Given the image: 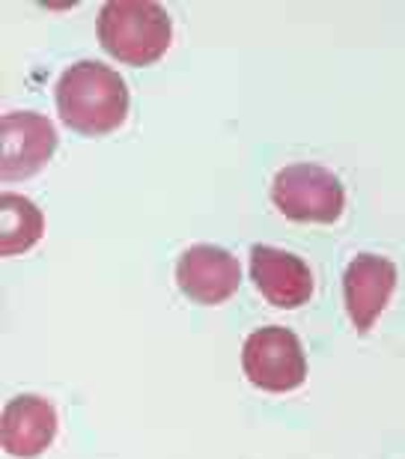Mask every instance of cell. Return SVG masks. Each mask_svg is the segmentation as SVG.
I'll return each instance as SVG.
<instances>
[{
	"mask_svg": "<svg viewBox=\"0 0 405 459\" xmlns=\"http://www.w3.org/2000/svg\"><path fill=\"white\" fill-rule=\"evenodd\" d=\"M60 119L78 134H108L128 114V87L119 72L101 60H81L57 81Z\"/></svg>",
	"mask_w": 405,
	"mask_h": 459,
	"instance_id": "obj_1",
	"label": "cell"
},
{
	"mask_svg": "<svg viewBox=\"0 0 405 459\" xmlns=\"http://www.w3.org/2000/svg\"><path fill=\"white\" fill-rule=\"evenodd\" d=\"M57 132L51 119L33 111H15L0 119V173L6 182L30 179L51 161Z\"/></svg>",
	"mask_w": 405,
	"mask_h": 459,
	"instance_id": "obj_5",
	"label": "cell"
},
{
	"mask_svg": "<svg viewBox=\"0 0 405 459\" xmlns=\"http://www.w3.org/2000/svg\"><path fill=\"white\" fill-rule=\"evenodd\" d=\"M54 433H57V411L45 397L22 394L6 403L4 418H0V442L9 456H39L48 451Z\"/></svg>",
	"mask_w": 405,
	"mask_h": 459,
	"instance_id": "obj_9",
	"label": "cell"
},
{
	"mask_svg": "<svg viewBox=\"0 0 405 459\" xmlns=\"http://www.w3.org/2000/svg\"><path fill=\"white\" fill-rule=\"evenodd\" d=\"M177 283L197 305H220L242 283V265L215 245H191L177 265Z\"/></svg>",
	"mask_w": 405,
	"mask_h": 459,
	"instance_id": "obj_7",
	"label": "cell"
},
{
	"mask_svg": "<svg viewBox=\"0 0 405 459\" xmlns=\"http://www.w3.org/2000/svg\"><path fill=\"white\" fill-rule=\"evenodd\" d=\"M397 290V265L382 254H358L343 272V292L349 319L361 334H366L388 307Z\"/></svg>",
	"mask_w": 405,
	"mask_h": 459,
	"instance_id": "obj_6",
	"label": "cell"
},
{
	"mask_svg": "<svg viewBox=\"0 0 405 459\" xmlns=\"http://www.w3.org/2000/svg\"><path fill=\"white\" fill-rule=\"evenodd\" d=\"M242 370L256 388L287 394L307 379V358L296 332L283 325H265L247 337L242 346Z\"/></svg>",
	"mask_w": 405,
	"mask_h": 459,
	"instance_id": "obj_4",
	"label": "cell"
},
{
	"mask_svg": "<svg viewBox=\"0 0 405 459\" xmlns=\"http://www.w3.org/2000/svg\"><path fill=\"white\" fill-rule=\"evenodd\" d=\"M271 200L289 221L298 224H331L343 215L346 188L322 164L301 161L287 164L271 186Z\"/></svg>",
	"mask_w": 405,
	"mask_h": 459,
	"instance_id": "obj_3",
	"label": "cell"
},
{
	"mask_svg": "<svg viewBox=\"0 0 405 459\" xmlns=\"http://www.w3.org/2000/svg\"><path fill=\"white\" fill-rule=\"evenodd\" d=\"M96 33L101 48L128 66H150L170 48L173 24L168 9L152 0H108L99 9Z\"/></svg>",
	"mask_w": 405,
	"mask_h": 459,
	"instance_id": "obj_2",
	"label": "cell"
},
{
	"mask_svg": "<svg viewBox=\"0 0 405 459\" xmlns=\"http://www.w3.org/2000/svg\"><path fill=\"white\" fill-rule=\"evenodd\" d=\"M251 278L274 307H301L313 296V274L301 256L271 245L251 247Z\"/></svg>",
	"mask_w": 405,
	"mask_h": 459,
	"instance_id": "obj_8",
	"label": "cell"
},
{
	"mask_svg": "<svg viewBox=\"0 0 405 459\" xmlns=\"http://www.w3.org/2000/svg\"><path fill=\"white\" fill-rule=\"evenodd\" d=\"M45 218L27 197L0 195V251L24 254L42 238Z\"/></svg>",
	"mask_w": 405,
	"mask_h": 459,
	"instance_id": "obj_10",
	"label": "cell"
}]
</instances>
